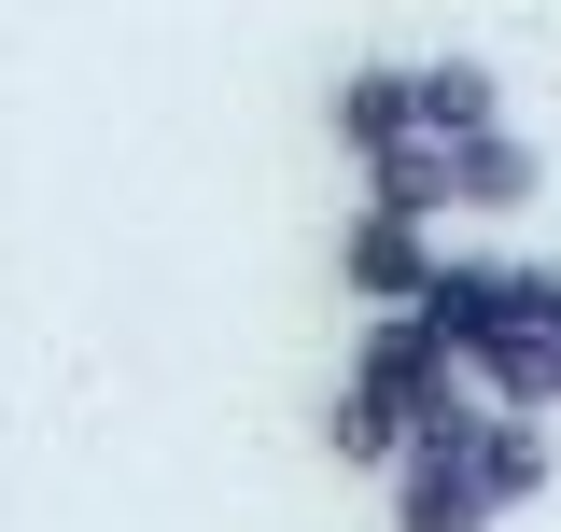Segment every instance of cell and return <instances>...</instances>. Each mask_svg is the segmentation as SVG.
<instances>
[{
    "mask_svg": "<svg viewBox=\"0 0 561 532\" xmlns=\"http://www.w3.org/2000/svg\"><path fill=\"white\" fill-rule=\"evenodd\" d=\"M323 449H337L351 476H393V463H408V420L365 393V379H337V393H323Z\"/></svg>",
    "mask_w": 561,
    "mask_h": 532,
    "instance_id": "cell-6",
    "label": "cell"
},
{
    "mask_svg": "<svg viewBox=\"0 0 561 532\" xmlns=\"http://www.w3.org/2000/svg\"><path fill=\"white\" fill-rule=\"evenodd\" d=\"M534 197H548V140L519 127V113L478 127V140H449V210H463V224H519Z\"/></svg>",
    "mask_w": 561,
    "mask_h": 532,
    "instance_id": "cell-4",
    "label": "cell"
},
{
    "mask_svg": "<svg viewBox=\"0 0 561 532\" xmlns=\"http://www.w3.org/2000/svg\"><path fill=\"white\" fill-rule=\"evenodd\" d=\"M323 127H337L351 169H379L393 140H421V57H351L337 84H323Z\"/></svg>",
    "mask_w": 561,
    "mask_h": 532,
    "instance_id": "cell-3",
    "label": "cell"
},
{
    "mask_svg": "<svg viewBox=\"0 0 561 532\" xmlns=\"http://www.w3.org/2000/svg\"><path fill=\"white\" fill-rule=\"evenodd\" d=\"M365 197H379V210H421V224H463V210H449V140H393V154L365 169Z\"/></svg>",
    "mask_w": 561,
    "mask_h": 532,
    "instance_id": "cell-7",
    "label": "cell"
},
{
    "mask_svg": "<svg viewBox=\"0 0 561 532\" xmlns=\"http://www.w3.org/2000/svg\"><path fill=\"white\" fill-rule=\"evenodd\" d=\"M435 266H449V239H435L421 210H379V197H365L337 224V294H351V309H421Z\"/></svg>",
    "mask_w": 561,
    "mask_h": 532,
    "instance_id": "cell-2",
    "label": "cell"
},
{
    "mask_svg": "<svg viewBox=\"0 0 561 532\" xmlns=\"http://www.w3.org/2000/svg\"><path fill=\"white\" fill-rule=\"evenodd\" d=\"M478 127H505V70L491 57H421V140H478Z\"/></svg>",
    "mask_w": 561,
    "mask_h": 532,
    "instance_id": "cell-5",
    "label": "cell"
},
{
    "mask_svg": "<svg viewBox=\"0 0 561 532\" xmlns=\"http://www.w3.org/2000/svg\"><path fill=\"white\" fill-rule=\"evenodd\" d=\"M478 420H491V393L463 406L449 435H421L408 463L379 476V490H393V532H505V519H519V505L491 490V463H478Z\"/></svg>",
    "mask_w": 561,
    "mask_h": 532,
    "instance_id": "cell-1",
    "label": "cell"
}]
</instances>
